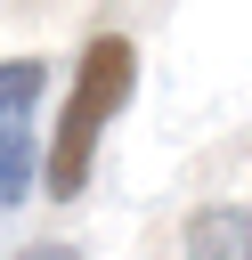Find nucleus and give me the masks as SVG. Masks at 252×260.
<instances>
[{
    "instance_id": "20e7f679",
    "label": "nucleus",
    "mask_w": 252,
    "mask_h": 260,
    "mask_svg": "<svg viewBox=\"0 0 252 260\" xmlns=\"http://www.w3.org/2000/svg\"><path fill=\"white\" fill-rule=\"evenodd\" d=\"M16 260H81V252H65V244H33V252H16Z\"/></svg>"
},
{
    "instance_id": "f03ea898",
    "label": "nucleus",
    "mask_w": 252,
    "mask_h": 260,
    "mask_svg": "<svg viewBox=\"0 0 252 260\" xmlns=\"http://www.w3.org/2000/svg\"><path fill=\"white\" fill-rule=\"evenodd\" d=\"M41 89H49L41 57H8V65H0V203H24V195H33V179L49 171V162H41V146H33Z\"/></svg>"
},
{
    "instance_id": "7ed1b4c3",
    "label": "nucleus",
    "mask_w": 252,
    "mask_h": 260,
    "mask_svg": "<svg viewBox=\"0 0 252 260\" xmlns=\"http://www.w3.org/2000/svg\"><path fill=\"white\" fill-rule=\"evenodd\" d=\"M187 260H252V211H195Z\"/></svg>"
},
{
    "instance_id": "f257e3e1",
    "label": "nucleus",
    "mask_w": 252,
    "mask_h": 260,
    "mask_svg": "<svg viewBox=\"0 0 252 260\" xmlns=\"http://www.w3.org/2000/svg\"><path fill=\"white\" fill-rule=\"evenodd\" d=\"M130 81H138V49H130L122 32H98V41L81 49V73H73V98H65V122H57V146H49V171H41V187H49L57 203H73V195L89 187L98 138L114 130Z\"/></svg>"
}]
</instances>
